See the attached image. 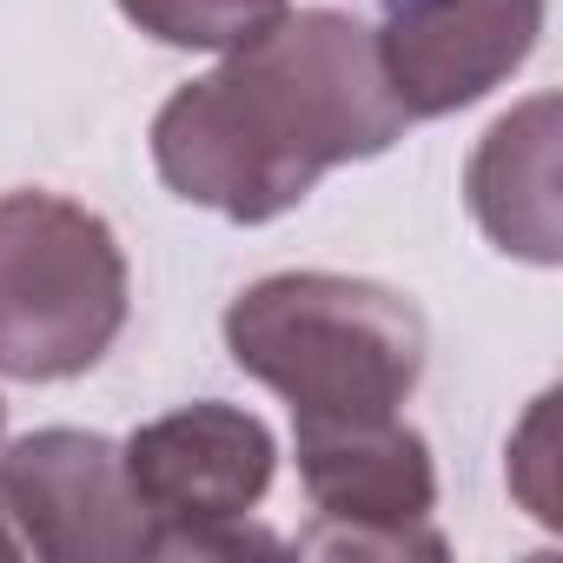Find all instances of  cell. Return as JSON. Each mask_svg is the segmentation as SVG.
Here are the masks:
<instances>
[{"label": "cell", "mask_w": 563, "mask_h": 563, "mask_svg": "<svg viewBox=\"0 0 563 563\" xmlns=\"http://www.w3.org/2000/svg\"><path fill=\"white\" fill-rule=\"evenodd\" d=\"M405 126L411 113L385 80L378 34L339 8H286L159 107L153 166L179 199L232 225H265L332 166L398 146Z\"/></svg>", "instance_id": "6da1fadb"}, {"label": "cell", "mask_w": 563, "mask_h": 563, "mask_svg": "<svg viewBox=\"0 0 563 563\" xmlns=\"http://www.w3.org/2000/svg\"><path fill=\"white\" fill-rule=\"evenodd\" d=\"M225 352L292 418H391L424 378V319L345 272H272L225 306Z\"/></svg>", "instance_id": "7a4b0ae2"}, {"label": "cell", "mask_w": 563, "mask_h": 563, "mask_svg": "<svg viewBox=\"0 0 563 563\" xmlns=\"http://www.w3.org/2000/svg\"><path fill=\"white\" fill-rule=\"evenodd\" d=\"M126 325V252L60 192H0V372L54 385L93 372Z\"/></svg>", "instance_id": "3957f363"}, {"label": "cell", "mask_w": 563, "mask_h": 563, "mask_svg": "<svg viewBox=\"0 0 563 563\" xmlns=\"http://www.w3.org/2000/svg\"><path fill=\"white\" fill-rule=\"evenodd\" d=\"M126 484L153 517V556H239L272 550L245 530L252 504L272 490L278 444L265 418L239 405H186L140 424L120 444Z\"/></svg>", "instance_id": "277c9868"}, {"label": "cell", "mask_w": 563, "mask_h": 563, "mask_svg": "<svg viewBox=\"0 0 563 563\" xmlns=\"http://www.w3.org/2000/svg\"><path fill=\"white\" fill-rule=\"evenodd\" d=\"M299 424V477L319 510V530L299 550L345 556H444L431 530L438 471L424 438L391 418H292Z\"/></svg>", "instance_id": "5b68a950"}, {"label": "cell", "mask_w": 563, "mask_h": 563, "mask_svg": "<svg viewBox=\"0 0 563 563\" xmlns=\"http://www.w3.org/2000/svg\"><path fill=\"white\" fill-rule=\"evenodd\" d=\"M0 517L21 550L47 563H140L153 556V517L140 510L120 444L100 431H34L0 457Z\"/></svg>", "instance_id": "8992f818"}, {"label": "cell", "mask_w": 563, "mask_h": 563, "mask_svg": "<svg viewBox=\"0 0 563 563\" xmlns=\"http://www.w3.org/2000/svg\"><path fill=\"white\" fill-rule=\"evenodd\" d=\"M543 34V0H385L378 60L411 120L457 113L504 87Z\"/></svg>", "instance_id": "52a82bcc"}, {"label": "cell", "mask_w": 563, "mask_h": 563, "mask_svg": "<svg viewBox=\"0 0 563 563\" xmlns=\"http://www.w3.org/2000/svg\"><path fill=\"white\" fill-rule=\"evenodd\" d=\"M556 100H530L523 113L497 120L471 159V212L477 225L537 265H556Z\"/></svg>", "instance_id": "ba28073f"}, {"label": "cell", "mask_w": 563, "mask_h": 563, "mask_svg": "<svg viewBox=\"0 0 563 563\" xmlns=\"http://www.w3.org/2000/svg\"><path fill=\"white\" fill-rule=\"evenodd\" d=\"M120 14L166 47L232 54L286 14V0H120Z\"/></svg>", "instance_id": "9c48e42d"}, {"label": "cell", "mask_w": 563, "mask_h": 563, "mask_svg": "<svg viewBox=\"0 0 563 563\" xmlns=\"http://www.w3.org/2000/svg\"><path fill=\"white\" fill-rule=\"evenodd\" d=\"M8 556H21V537L8 530V517H0V563H8Z\"/></svg>", "instance_id": "30bf717a"}, {"label": "cell", "mask_w": 563, "mask_h": 563, "mask_svg": "<svg viewBox=\"0 0 563 563\" xmlns=\"http://www.w3.org/2000/svg\"><path fill=\"white\" fill-rule=\"evenodd\" d=\"M0 424H8V405H0Z\"/></svg>", "instance_id": "8fae6325"}]
</instances>
